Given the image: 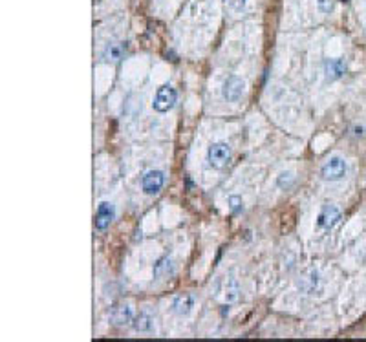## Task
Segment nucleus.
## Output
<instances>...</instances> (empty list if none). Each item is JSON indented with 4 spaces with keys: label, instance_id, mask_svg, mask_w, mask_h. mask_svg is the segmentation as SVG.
<instances>
[{
    "label": "nucleus",
    "instance_id": "19",
    "mask_svg": "<svg viewBox=\"0 0 366 342\" xmlns=\"http://www.w3.org/2000/svg\"><path fill=\"white\" fill-rule=\"evenodd\" d=\"M227 4H229V8L233 9V11L240 13V11H243V9H246L247 0H227Z\"/></svg>",
    "mask_w": 366,
    "mask_h": 342
},
{
    "label": "nucleus",
    "instance_id": "7",
    "mask_svg": "<svg viewBox=\"0 0 366 342\" xmlns=\"http://www.w3.org/2000/svg\"><path fill=\"white\" fill-rule=\"evenodd\" d=\"M115 218V209L110 201H101L97 205L96 212V229L97 231H106L110 227V224Z\"/></svg>",
    "mask_w": 366,
    "mask_h": 342
},
{
    "label": "nucleus",
    "instance_id": "16",
    "mask_svg": "<svg viewBox=\"0 0 366 342\" xmlns=\"http://www.w3.org/2000/svg\"><path fill=\"white\" fill-rule=\"evenodd\" d=\"M277 185L282 191H288V189H291L295 185V176L291 172H280L279 178H277Z\"/></svg>",
    "mask_w": 366,
    "mask_h": 342
},
{
    "label": "nucleus",
    "instance_id": "4",
    "mask_svg": "<svg viewBox=\"0 0 366 342\" xmlns=\"http://www.w3.org/2000/svg\"><path fill=\"white\" fill-rule=\"evenodd\" d=\"M243 91H246V82L242 81L236 75H231V77L225 79L224 88H222V96L227 103H238L242 99Z\"/></svg>",
    "mask_w": 366,
    "mask_h": 342
},
{
    "label": "nucleus",
    "instance_id": "12",
    "mask_svg": "<svg viewBox=\"0 0 366 342\" xmlns=\"http://www.w3.org/2000/svg\"><path fill=\"white\" fill-rule=\"evenodd\" d=\"M319 286V273L315 269H310L302 274L300 278L297 280V288L302 293H313Z\"/></svg>",
    "mask_w": 366,
    "mask_h": 342
},
{
    "label": "nucleus",
    "instance_id": "3",
    "mask_svg": "<svg viewBox=\"0 0 366 342\" xmlns=\"http://www.w3.org/2000/svg\"><path fill=\"white\" fill-rule=\"evenodd\" d=\"M176 99H178V94L174 90L170 84H163V86L158 88L156 91V97H154V106L156 112H160V114H165V112H169V110L174 108L176 105Z\"/></svg>",
    "mask_w": 366,
    "mask_h": 342
},
{
    "label": "nucleus",
    "instance_id": "13",
    "mask_svg": "<svg viewBox=\"0 0 366 342\" xmlns=\"http://www.w3.org/2000/svg\"><path fill=\"white\" fill-rule=\"evenodd\" d=\"M132 326L136 331H139V333H148V331L154 329V319H152L146 311H141L137 317H134Z\"/></svg>",
    "mask_w": 366,
    "mask_h": 342
},
{
    "label": "nucleus",
    "instance_id": "11",
    "mask_svg": "<svg viewBox=\"0 0 366 342\" xmlns=\"http://www.w3.org/2000/svg\"><path fill=\"white\" fill-rule=\"evenodd\" d=\"M194 309V298L191 295H179L174 298L172 302V311L179 317H189Z\"/></svg>",
    "mask_w": 366,
    "mask_h": 342
},
{
    "label": "nucleus",
    "instance_id": "17",
    "mask_svg": "<svg viewBox=\"0 0 366 342\" xmlns=\"http://www.w3.org/2000/svg\"><path fill=\"white\" fill-rule=\"evenodd\" d=\"M227 205H229V210H231V214H234V216H238L240 212L243 210V201H242V198L240 196H229V200H227Z\"/></svg>",
    "mask_w": 366,
    "mask_h": 342
},
{
    "label": "nucleus",
    "instance_id": "9",
    "mask_svg": "<svg viewBox=\"0 0 366 342\" xmlns=\"http://www.w3.org/2000/svg\"><path fill=\"white\" fill-rule=\"evenodd\" d=\"M174 271H176V265H174V260L170 256H161L158 258L152 267V274H154L156 280H163V278H169L172 276Z\"/></svg>",
    "mask_w": 366,
    "mask_h": 342
},
{
    "label": "nucleus",
    "instance_id": "1",
    "mask_svg": "<svg viewBox=\"0 0 366 342\" xmlns=\"http://www.w3.org/2000/svg\"><path fill=\"white\" fill-rule=\"evenodd\" d=\"M207 161L212 169H224L227 167V163L231 161V146L224 141L212 143L207 148Z\"/></svg>",
    "mask_w": 366,
    "mask_h": 342
},
{
    "label": "nucleus",
    "instance_id": "20",
    "mask_svg": "<svg viewBox=\"0 0 366 342\" xmlns=\"http://www.w3.org/2000/svg\"><path fill=\"white\" fill-rule=\"evenodd\" d=\"M355 136H362V127H355Z\"/></svg>",
    "mask_w": 366,
    "mask_h": 342
},
{
    "label": "nucleus",
    "instance_id": "10",
    "mask_svg": "<svg viewBox=\"0 0 366 342\" xmlns=\"http://www.w3.org/2000/svg\"><path fill=\"white\" fill-rule=\"evenodd\" d=\"M346 70H348L346 60L341 59V57H337V59H326V63H324V73L329 81H337V79H341L344 73H346Z\"/></svg>",
    "mask_w": 366,
    "mask_h": 342
},
{
    "label": "nucleus",
    "instance_id": "2",
    "mask_svg": "<svg viewBox=\"0 0 366 342\" xmlns=\"http://www.w3.org/2000/svg\"><path fill=\"white\" fill-rule=\"evenodd\" d=\"M348 165L346 161L341 158V156H331L328 161H326L322 167H320V176L326 179V181H339L346 176Z\"/></svg>",
    "mask_w": 366,
    "mask_h": 342
},
{
    "label": "nucleus",
    "instance_id": "5",
    "mask_svg": "<svg viewBox=\"0 0 366 342\" xmlns=\"http://www.w3.org/2000/svg\"><path fill=\"white\" fill-rule=\"evenodd\" d=\"M165 185V174L161 170H148L141 179V189L148 196H156Z\"/></svg>",
    "mask_w": 366,
    "mask_h": 342
},
{
    "label": "nucleus",
    "instance_id": "6",
    "mask_svg": "<svg viewBox=\"0 0 366 342\" xmlns=\"http://www.w3.org/2000/svg\"><path fill=\"white\" fill-rule=\"evenodd\" d=\"M110 322L114 326H119V328H123V326H128L134 322V309L130 304H117L110 309Z\"/></svg>",
    "mask_w": 366,
    "mask_h": 342
},
{
    "label": "nucleus",
    "instance_id": "14",
    "mask_svg": "<svg viewBox=\"0 0 366 342\" xmlns=\"http://www.w3.org/2000/svg\"><path fill=\"white\" fill-rule=\"evenodd\" d=\"M123 46L119 42H110L106 44V48L103 50V59L108 60V63H119L123 59Z\"/></svg>",
    "mask_w": 366,
    "mask_h": 342
},
{
    "label": "nucleus",
    "instance_id": "8",
    "mask_svg": "<svg viewBox=\"0 0 366 342\" xmlns=\"http://www.w3.org/2000/svg\"><path fill=\"white\" fill-rule=\"evenodd\" d=\"M339 220H341V210L335 205H324L322 210H320L319 218H317V225L326 229V231H329V229L335 227V224H337Z\"/></svg>",
    "mask_w": 366,
    "mask_h": 342
},
{
    "label": "nucleus",
    "instance_id": "15",
    "mask_svg": "<svg viewBox=\"0 0 366 342\" xmlns=\"http://www.w3.org/2000/svg\"><path fill=\"white\" fill-rule=\"evenodd\" d=\"M238 293H240V288H238V282L234 278H227L225 282V289H224V297L227 302H234L238 300Z\"/></svg>",
    "mask_w": 366,
    "mask_h": 342
},
{
    "label": "nucleus",
    "instance_id": "18",
    "mask_svg": "<svg viewBox=\"0 0 366 342\" xmlns=\"http://www.w3.org/2000/svg\"><path fill=\"white\" fill-rule=\"evenodd\" d=\"M317 8H319L320 13L329 15L335 8V0H317Z\"/></svg>",
    "mask_w": 366,
    "mask_h": 342
}]
</instances>
